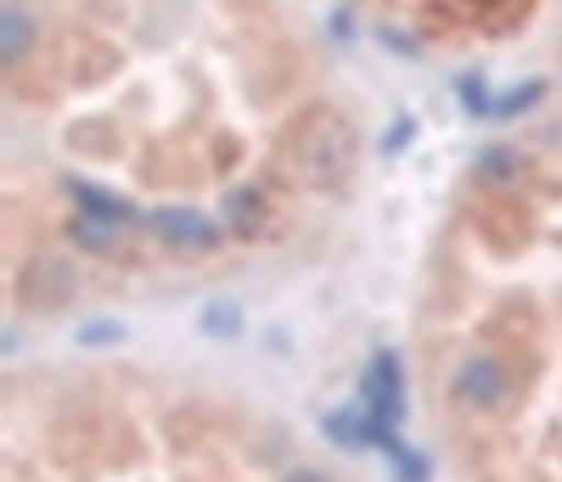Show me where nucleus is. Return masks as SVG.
Segmentation results:
<instances>
[{
	"mask_svg": "<svg viewBox=\"0 0 562 482\" xmlns=\"http://www.w3.org/2000/svg\"><path fill=\"white\" fill-rule=\"evenodd\" d=\"M360 410L378 415L383 426H400L405 421V370H400V359L389 348L371 354V365L360 376Z\"/></svg>",
	"mask_w": 562,
	"mask_h": 482,
	"instance_id": "obj_1",
	"label": "nucleus"
},
{
	"mask_svg": "<svg viewBox=\"0 0 562 482\" xmlns=\"http://www.w3.org/2000/svg\"><path fill=\"white\" fill-rule=\"evenodd\" d=\"M506 370L490 359V354H473V359H461V370H456V399L467 404V410H495L501 399H506Z\"/></svg>",
	"mask_w": 562,
	"mask_h": 482,
	"instance_id": "obj_2",
	"label": "nucleus"
},
{
	"mask_svg": "<svg viewBox=\"0 0 562 482\" xmlns=\"http://www.w3.org/2000/svg\"><path fill=\"white\" fill-rule=\"evenodd\" d=\"M147 225L169 241V248H214L220 241V219H209L198 208H158Z\"/></svg>",
	"mask_w": 562,
	"mask_h": 482,
	"instance_id": "obj_3",
	"label": "nucleus"
},
{
	"mask_svg": "<svg viewBox=\"0 0 562 482\" xmlns=\"http://www.w3.org/2000/svg\"><path fill=\"white\" fill-rule=\"evenodd\" d=\"M68 197L79 203V214H97V219H113V225H135V208L124 203V197H113V191H102V185H85V180H68Z\"/></svg>",
	"mask_w": 562,
	"mask_h": 482,
	"instance_id": "obj_4",
	"label": "nucleus"
},
{
	"mask_svg": "<svg viewBox=\"0 0 562 482\" xmlns=\"http://www.w3.org/2000/svg\"><path fill=\"white\" fill-rule=\"evenodd\" d=\"M29 45H34V23H29V12L12 0V7H0V62H7V68L23 62Z\"/></svg>",
	"mask_w": 562,
	"mask_h": 482,
	"instance_id": "obj_5",
	"label": "nucleus"
},
{
	"mask_svg": "<svg viewBox=\"0 0 562 482\" xmlns=\"http://www.w3.org/2000/svg\"><path fill=\"white\" fill-rule=\"evenodd\" d=\"M68 236H74V248H85V253H113L119 236H124V225L97 219V214H79V219L68 225Z\"/></svg>",
	"mask_w": 562,
	"mask_h": 482,
	"instance_id": "obj_6",
	"label": "nucleus"
},
{
	"mask_svg": "<svg viewBox=\"0 0 562 482\" xmlns=\"http://www.w3.org/2000/svg\"><path fill=\"white\" fill-rule=\"evenodd\" d=\"M518 169H524V158L506 152V147L479 152V180H484V185H512V180H518Z\"/></svg>",
	"mask_w": 562,
	"mask_h": 482,
	"instance_id": "obj_7",
	"label": "nucleus"
},
{
	"mask_svg": "<svg viewBox=\"0 0 562 482\" xmlns=\"http://www.w3.org/2000/svg\"><path fill=\"white\" fill-rule=\"evenodd\" d=\"M540 95H546V84H540V79H524L518 90H506V95H495V107H490V118H518L524 107H535V102H540Z\"/></svg>",
	"mask_w": 562,
	"mask_h": 482,
	"instance_id": "obj_8",
	"label": "nucleus"
},
{
	"mask_svg": "<svg viewBox=\"0 0 562 482\" xmlns=\"http://www.w3.org/2000/svg\"><path fill=\"white\" fill-rule=\"evenodd\" d=\"M225 219L237 225L243 236H254L259 230V191H231V197H225Z\"/></svg>",
	"mask_w": 562,
	"mask_h": 482,
	"instance_id": "obj_9",
	"label": "nucleus"
},
{
	"mask_svg": "<svg viewBox=\"0 0 562 482\" xmlns=\"http://www.w3.org/2000/svg\"><path fill=\"white\" fill-rule=\"evenodd\" d=\"M389 460H394V471H400V482H428V460H422L416 449H405V444H394V449H389Z\"/></svg>",
	"mask_w": 562,
	"mask_h": 482,
	"instance_id": "obj_10",
	"label": "nucleus"
},
{
	"mask_svg": "<svg viewBox=\"0 0 562 482\" xmlns=\"http://www.w3.org/2000/svg\"><path fill=\"white\" fill-rule=\"evenodd\" d=\"M461 102H467V113H484V118H490L495 95H484V79H479V73H467V79H461Z\"/></svg>",
	"mask_w": 562,
	"mask_h": 482,
	"instance_id": "obj_11",
	"label": "nucleus"
},
{
	"mask_svg": "<svg viewBox=\"0 0 562 482\" xmlns=\"http://www.w3.org/2000/svg\"><path fill=\"white\" fill-rule=\"evenodd\" d=\"M411 140H416V118H394V135H389V152L411 147Z\"/></svg>",
	"mask_w": 562,
	"mask_h": 482,
	"instance_id": "obj_12",
	"label": "nucleus"
},
{
	"mask_svg": "<svg viewBox=\"0 0 562 482\" xmlns=\"http://www.w3.org/2000/svg\"><path fill=\"white\" fill-rule=\"evenodd\" d=\"M113 336H119V325H85L79 343H113Z\"/></svg>",
	"mask_w": 562,
	"mask_h": 482,
	"instance_id": "obj_13",
	"label": "nucleus"
},
{
	"mask_svg": "<svg viewBox=\"0 0 562 482\" xmlns=\"http://www.w3.org/2000/svg\"><path fill=\"white\" fill-rule=\"evenodd\" d=\"M209 331H237V314H209Z\"/></svg>",
	"mask_w": 562,
	"mask_h": 482,
	"instance_id": "obj_14",
	"label": "nucleus"
},
{
	"mask_svg": "<svg viewBox=\"0 0 562 482\" xmlns=\"http://www.w3.org/2000/svg\"><path fill=\"white\" fill-rule=\"evenodd\" d=\"M288 482H326V477H321V471H293Z\"/></svg>",
	"mask_w": 562,
	"mask_h": 482,
	"instance_id": "obj_15",
	"label": "nucleus"
}]
</instances>
